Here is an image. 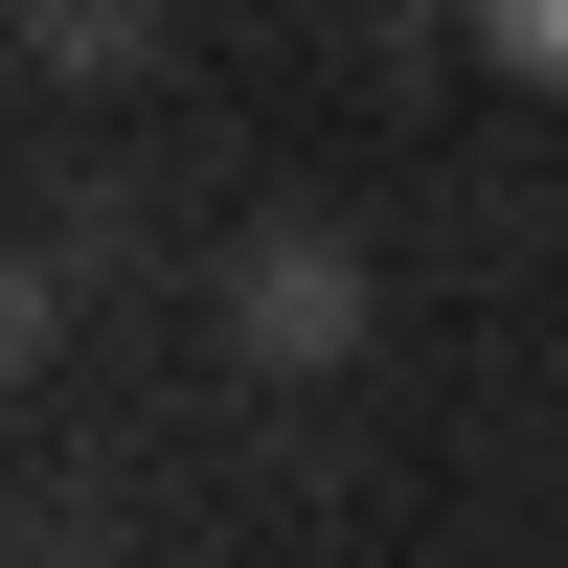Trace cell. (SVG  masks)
I'll return each mask as SVG.
<instances>
[{"mask_svg": "<svg viewBox=\"0 0 568 568\" xmlns=\"http://www.w3.org/2000/svg\"><path fill=\"white\" fill-rule=\"evenodd\" d=\"M478 45L500 69H568V0H478Z\"/></svg>", "mask_w": 568, "mask_h": 568, "instance_id": "4", "label": "cell"}, {"mask_svg": "<svg viewBox=\"0 0 568 568\" xmlns=\"http://www.w3.org/2000/svg\"><path fill=\"white\" fill-rule=\"evenodd\" d=\"M23 45L45 69H136V0H23Z\"/></svg>", "mask_w": 568, "mask_h": 568, "instance_id": "2", "label": "cell"}, {"mask_svg": "<svg viewBox=\"0 0 568 568\" xmlns=\"http://www.w3.org/2000/svg\"><path fill=\"white\" fill-rule=\"evenodd\" d=\"M45 342H69V296H45V273H23V251H0V387H23V364H45Z\"/></svg>", "mask_w": 568, "mask_h": 568, "instance_id": "3", "label": "cell"}, {"mask_svg": "<svg viewBox=\"0 0 568 568\" xmlns=\"http://www.w3.org/2000/svg\"><path fill=\"white\" fill-rule=\"evenodd\" d=\"M227 342L251 364H342L364 342V251L342 227H251V251H227Z\"/></svg>", "mask_w": 568, "mask_h": 568, "instance_id": "1", "label": "cell"}]
</instances>
